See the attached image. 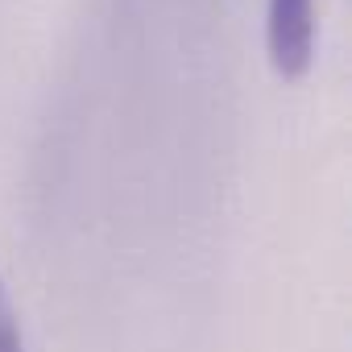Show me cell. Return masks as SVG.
I'll list each match as a JSON object with an SVG mask.
<instances>
[{"label":"cell","instance_id":"1","mask_svg":"<svg viewBox=\"0 0 352 352\" xmlns=\"http://www.w3.org/2000/svg\"><path fill=\"white\" fill-rule=\"evenodd\" d=\"M265 54L278 79H302L315 63V0H265Z\"/></svg>","mask_w":352,"mask_h":352},{"label":"cell","instance_id":"2","mask_svg":"<svg viewBox=\"0 0 352 352\" xmlns=\"http://www.w3.org/2000/svg\"><path fill=\"white\" fill-rule=\"evenodd\" d=\"M0 352H25L21 315H17V302H13L9 282H5V278H0Z\"/></svg>","mask_w":352,"mask_h":352}]
</instances>
